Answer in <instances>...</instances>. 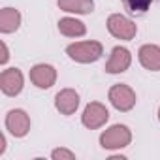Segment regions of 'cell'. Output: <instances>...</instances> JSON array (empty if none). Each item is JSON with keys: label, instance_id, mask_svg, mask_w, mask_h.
<instances>
[{"label": "cell", "instance_id": "obj_1", "mask_svg": "<svg viewBox=\"0 0 160 160\" xmlns=\"http://www.w3.org/2000/svg\"><path fill=\"white\" fill-rule=\"evenodd\" d=\"M66 55L79 64H92L102 58L104 55V45L96 40H87V42H75L66 47Z\"/></svg>", "mask_w": 160, "mask_h": 160}, {"label": "cell", "instance_id": "obj_2", "mask_svg": "<svg viewBox=\"0 0 160 160\" xmlns=\"http://www.w3.org/2000/svg\"><path fill=\"white\" fill-rule=\"evenodd\" d=\"M132 143V130L126 124H113L100 134V147L106 151L124 149Z\"/></svg>", "mask_w": 160, "mask_h": 160}, {"label": "cell", "instance_id": "obj_3", "mask_svg": "<svg viewBox=\"0 0 160 160\" xmlns=\"http://www.w3.org/2000/svg\"><path fill=\"white\" fill-rule=\"evenodd\" d=\"M108 32L117 38V40H124V42H130L136 38L138 34V25L126 17V15H121V13H111L108 17Z\"/></svg>", "mask_w": 160, "mask_h": 160}, {"label": "cell", "instance_id": "obj_4", "mask_svg": "<svg viewBox=\"0 0 160 160\" xmlns=\"http://www.w3.org/2000/svg\"><path fill=\"white\" fill-rule=\"evenodd\" d=\"M108 98H109V104L117 111H121V113H126V111L134 109V106L138 102V96H136L134 89L128 87V85H124V83L113 85L109 89V92H108Z\"/></svg>", "mask_w": 160, "mask_h": 160}, {"label": "cell", "instance_id": "obj_5", "mask_svg": "<svg viewBox=\"0 0 160 160\" xmlns=\"http://www.w3.org/2000/svg\"><path fill=\"white\" fill-rule=\"evenodd\" d=\"M109 121V111L100 102H89L81 113V124L89 130H98Z\"/></svg>", "mask_w": 160, "mask_h": 160}, {"label": "cell", "instance_id": "obj_6", "mask_svg": "<svg viewBox=\"0 0 160 160\" xmlns=\"http://www.w3.org/2000/svg\"><path fill=\"white\" fill-rule=\"evenodd\" d=\"M25 87V75L19 68H6L0 73V91L4 96H17Z\"/></svg>", "mask_w": 160, "mask_h": 160}, {"label": "cell", "instance_id": "obj_7", "mask_svg": "<svg viewBox=\"0 0 160 160\" xmlns=\"http://www.w3.org/2000/svg\"><path fill=\"white\" fill-rule=\"evenodd\" d=\"M28 77H30V81H32L34 87H38L42 91H47V89H51L57 83V68L51 66V64H43V62L42 64H34L30 68Z\"/></svg>", "mask_w": 160, "mask_h": 160}, {"label": "cell", "instance_id": "obj_8", "mask_svg": "<svg viewBox=\"0 0 160 160\" xmlns=\"http://www.w3.org/2000/svg\"><path fill=\"white\" fill-rule=\"evenodd\" d=\"M6 130L13 138H25L30 132V117L25 109H10L6 113Z\"/></svg>", "mask_w": 160, "mask_h": 160}, {"label": "cell", "instance_id": "obj_9", "mask_svg": "<svg viewBox=\"0 0 160 160\" xmlns=\"http://www.w3.org/2000/svg\"><path fill=\"white\" fill-rule=\"evenodd\" d=\"M132 64V53L122 47V45H115L111 49V55H109V60L106 62V72L108 73H124Z\"/></svg>", "mask_w": 160, "mask_h": 160}, {"label": "cell", "instance_id": "obj_10", "mask_svg": "<svg viewBox=\"0 0 160 160\" xmlns=\"http://www.w3.org/2000/svg\"><path fill=\"white\" fill-rule=\"evenodd\" d=\"M55 108L60 115H73L79 108V94L73 89H62L55 94Z\"/></svg>", "mask_w": 160, "mask_h": 160}, {"label": "cell", "instance_id": "obj_11", "mask_svg": "<svg viewBox=\"0 0 160 160\" xmlns=\"http://www.w3.org/2000/svg\"><path fill=\"white\" fill-rule=\"evenodd\" d=\"M139 64L149 72H160V45L156 43H145L138 51Z\"/></svg>", "mask_w": 160, "mask_h": 160}, {"label": "cell", "instance_id": "obj_12", "mask_svg": "<svg viewBox=\"0 0 160 160\" xmlns=\"http://www.w3.org/2000/svg\"><path fill=\"white\" fill-rule=\"evenodd\" d=\"M21 12L15 8H2L0 12V32L2 34H12L17 32L21 27Z\"/></svg>", "mask_w": 160, "mask_h": 160}, {"label": "cell", "instance_id": "obj_13", "mask_svg": "<svg viewBox=\"0 0 160 160\" xmlns=\"http://www.w3.org/2000/svg\"><path fill=\"white\" fill-rule=\"evenodd\" d=\"M57 6L66 13L89 15L94 12V0H57Z\"/></svg>", "mask_w": 160, "mask_h": 160}, {"label": "cell", "instance_id": "obj_14", "mask_svg": "<svg viewBox=\"0 0 160 160\" xmlns=\"http://www.w3.org/2000/svg\"><path fill=\"white\" fill-rule=\"evenodd\" d=\"M58 32L66 38H81L87 34V25L75 17H62L58 21Z\"/></svg>", "mask_w": 160, "mask_h": 160}, {"label": "cell", "instance_id": "obj_15", "mask_svg": "<svg viewBox=\"0 0 160 160\" xmlns=\"http://www.w3.org/2000/svg\"><path fill=\"white\" fill-rule=\"evenodd\" d=\"M130 15H143L152 6H160V0H121Z\"/></svg>", "mask_w": 160, "mask_h": 160}, {"label": "cell", "instance_id": "obj_16", "mask_svg": "<svg viewBox=\"0 0 160 160\" xmlns=\"http://www.w3.org/2000/svg\"><path fill=\"white\" fill-rule=\"evenodd\" d=\"M51 158L53 160H75V152H72L70 149L58 147V149H53L51 151Z\"/></svg>", "mask_w": 160, "mask_h": 160}, {"label": "cell", "instance_id": "obj_17", "mask_svg": "<svg viewBox=\"0 0 160 160\" xmlns=\"http://www.w3.org/2000/svg\"><path fill=\"white\" fill-rule=\"evenodd\" d=\"M0 47H2V57H0V64H6L8 60H10V51H8V45H6V42H2L0 43Z\"/></svg>", "mask_w": 160, "mask_h": 160}, {"label": "cell", "instance_id": "obj_18", "mask_svg": "<svg viewBox=\"0 0 160 160\" xmlns=\"http://www.w3.org/2000/svg\"><path fill=\"white\" fill-rule=\"evenodd\" d=\"M6 152V136L2 134V136H0V156H2Z\"/></svg>", "mask_w": 160, "mask_h": 160}, {"label": "cell", "instance_id": "obj_19", "mask_svg": "<svg viewBox=\"0 0 160 160\" xmlns=\"http://www.w3.org/2000/svg\"><path fill=\"white\" fill-rule=\"evenodd\" d=\"M158 121H160V108H158Z\"/></svg>", "mask_w": 160, "mask_h": 160}]
</instances>
